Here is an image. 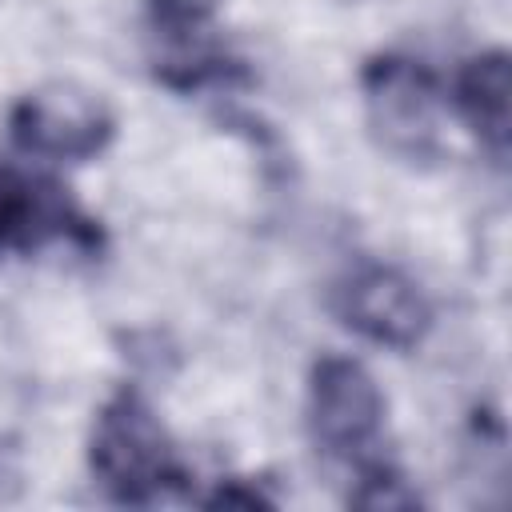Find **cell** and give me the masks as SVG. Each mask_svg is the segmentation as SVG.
I'll return each instance as SVG.
<instances>
[{
  "instance_id": "obj_4",
  "label": "cell",
  "mask_w": 512,
  "mask_h": 512,
  "mask_svg": "<svg viewBox=\"0 0 512 512\" xmlns=\"http://www.w3.org/2000/svg\"><path fill=\"white\" fill-rule=\"evenodd\" d=\"M116 136L112 108L76 84H48L28 92L12 108V140L20 152L40 160L80 164L100 156Z\"/></svg>"
},
{
  "instance_id": "obj_10",
  "label": "cell",
  "mask_w": 512,
  "mask_h": 512,
  "mask_svg": "<svg viewBox=\"0 0 512 512\" xmlns=\"http://www.w3.org/2000/svg\"><path fill=\"white\" fill-rule=\"evenodd\" d=\"M208 504L212 508H260V504H272L264 492H256V488H240V480H232V484H220L216 488V496H208Z\"/></svg>"
},
{
  "instance_id": "obj_8",
  "label": "cell",
  "mask_w": 512,
  "mask_h": 512,
  "mask_svg": "<svg viewBox=\"0 0 512 512\" xmlns=\"http://www.w3.org/2000/svg\"><path fill=\"white\" fill-rule=\"evenodd\" d=\"M456 104L476 132V140L504 160L508 136H512V84H508V56L504 52H480L464 64L456 84Z\"/></svg>"
},
{
  "instance_id": "obj_6",
  "label": "cell",
  "mask_w": 512,
  "mask_h": 512,
  "mask_svg": "<svg viewBox=\"0 0 512 512\" xmlns=\"http://www.w3.org/2000/svg\"><path fill=\"white\" fill-rule=\"evenodd\" d=\"M336 316L380 348H416L432 328L424 292L388 264H364L336 288Z\"/></svg>"
},
{
  "instance_id": "obj_3",
  "label": "cell",
  "mask_w": 512,
  "mask_h": 512,
  "mask_svg": "<svg viewBox=\"0 0 512 512\" xmlns=\"http://www.w3.org/2000/svg\"><path fill=\"white\" fill-rule=\"evenodd\" d=\"M384 392L372 372L352 356H320L308 376V428L312 440L336 460H360L380 440Z\"/></svg>"
},
{
  "instance_id": "obj_7",
  "label": "cell",
  "mask_w": 512,
  "mask_h": 512,
  "mask_svg": "<svg viewBox=\"0 0 512 512\" xmlns=\"http://www.w3.org/2000/svg\"><path fill=\"white\" fill-rule=\"evenodd\" d=\"M68 236L92 244V228L76 208L48 184H36L0 164V252L4 248H32L40 240Z\"/></svg>"
},
{
  "instance_id": "obj_5",
  "label": "cell",
  "mask_w": 512,
  "mask_h": 512,
  "mask_svg": "<svg viewBox=\"0 0 512 512\" xmlns=\"http://www.w3.org/2000/svg\"><path fill=\"white\" fill-rule=\"evenodd\" d=\"M216 8L220 0H148L144 40L156 80L192 92L208 80H224L228 72H236L212 24Z\"/></svg>"
},
{
  "instance_id": "obj_9",
  "label": "cell",
  "mask_w": 512,
  "mask_h": 512,
  "mask_svg": "<svg viewBox=\"0 0 512 512\" xmlns=\"http://www.w3.org/2000/svg\"><path fill=\"white\" fill-rule=\"evenodd\" d=\"M356 508H416L420 496L400 480V472H392L380 460H364L360 464V480L348 496Z\"/></svg>"
},
{
  "instance_id": "obj_2",
  "label": "cell",
  "mask_w": 512,
  "mask_h": 512,
  "mask_svg": "<svg viewBox=\"0 0 512 512\" xmlns=\"http://www.w3.org/2000/svg\"><path fill=\"white\" fill-rule=\"evenodd\" d=\"M360 88L372 140L388 156L404 164H432L440 156V88L420 60L400 52L372 56Z\"/></svg>"
},
{
  "instance_id": "obj_1",
  "label": "cell",
  "mask_w": 512,
  "mask_h": 512,
  "mask_svg": "<svg viewBox=\"0 0 512 512\" xmlns=\"http://www.w3.org/2000/svg\"><path fill=\"white\" fill-rule=\"evenodd\" d=\"M88 464L116 504L148 508L176 500L188 488V472L172 448V436L164 432L152 404L132 388L116 392L96 412Z\"/></svg>"
}]
</instances>
